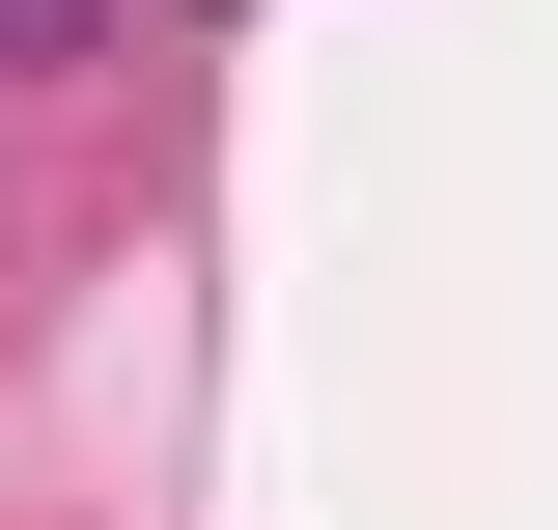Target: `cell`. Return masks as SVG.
<instances>
[{
  "mask_svg": "<svg viewBox=\"0 0 558 530\" xmlns=\"http://www.w3.org/2000/svg\"><path fill=\"white\" fill-rule=\"evenodd\" d=\"M28 28H57V0H0V57H28Z\"/></svg>",
  "mask_w": 558,
  "mask_h": 530,
  "instance_id": "1",
  "label": "cell"
}]
</instances>
